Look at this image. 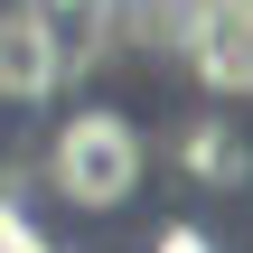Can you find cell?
Wrapping results in <instances>:
<instances>
[{"instance_id": "cell-1", "label": "cell", "mask_w": 253, "mask_h": 253, "mask_svg": "<svg viewBox=\"0 0 253 253\" xmlns=\"http://www.w3.org/2000/svg\"><path fill=\"white\" fill-rule=\"evenodd\" d=\"M160 178H169V141L113 94H84L38 141V197L66 225H131L160 197Z\"/></svg>"}, {"instance_id": "cell-2", "label": "cell", "mask_w": 253, "mask_h": 253, "mask_svg": "<svg viewBox=\"0 0 253 253\" xmlns=\"http://www.w3.org/2000/svg\"><path fill=\"white\" fill-rule=\"evenodd\" d=\"M244 253H253V244H244Z\"/></svg>"}]
</instances>
